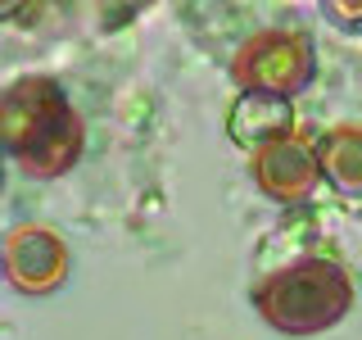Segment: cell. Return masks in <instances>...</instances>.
I'll use <instances>...</instances> for the list:
<instances>
[{"mask_svg": "<svg viewBox=\"0 0 362 340\" xmlns=\"http://www.w3.org/2000/svg\"><path fill=\"white\" fill-rule=\"evenodd\" d=\"M0 128L9 159L32 177L64 173L82 150V118L54 77H18L0 100Z\"/></svg>", "mask_w": 362, "mask_h": 340, "instance_id": "1", "label": "cell"}, {"mask_svg": "<svg viewBox=\"0 0 362 340\" xmlns=\"http://www.w3.org/2000/svg\"><path fill=\"white\" fill-rule=\"evenodd\" d=\"M258 313L286 336H317L335 327L354 304L344 268L331 259H299V264L272 272L263 286L254 290Z\"/></svg>", "mask_w": 362, "mask_h": 340, "instance_id": "2", "label": "cell"}, {"mask_svg": "<svg viewBox=\"0 0 362 340\" xmlns=\"http://www.w3.org/2000/svg\"><path fill=\"white\" fill-rule=\"evenodd\" d=\"M231 73L240 77L245 91H254V96H281L290 100L299 86H308L313 77V41L303 37V32H258V37H249L240 45V55H235Z\"/></svg>", "mask_w": 362, "mask_h": 340, "instance_id": "3", "label": "cell"}, {"mask_svg": "<svg viewBox=\"0 0 362 340\" xmlns=\"http://www.w3.org/2000/svg\"><path fill=\"white\" fill-rule=\"evenodd\" d=\"M5 272H9V281L28 295L54 290L68 272V249L59 245V236H50L45 227H18L5 241Z\"/></svg>", "mask_w": 362, "mask_h": 340, "instance_id": "4", "label": "cell"}, {"mask_svg": "<svg viewBox=\"0 0 362 340\" xmlns=\"http://www.w3.org/2000/svg\"><path fill=\"white\" fill-rule=\"evenodd\" d=\"M254 177H258V186H263L272 200L294 204V200H303L317 186L322 159H317V150H308V141L286 136V141H276V145H267V150L254 154Z\"/></svg>", "mask_w": 362, "mask_h": 340, "instance_id": "5", "label": "cell"}, {"mask_svg": "<svg viewBox=\"0 0 362 340\" xmlns=\"http://www.w3.org/2000/svg\"><path fill=\"white\" fill-rule=\"evenodd\" d=\"M231 136L240 145H249V150H267V145L286 141L290 136V100L281 96H254V91H245L240 100H235L231 109Z\"/></svg>", "mask_w": 362, "mask_h": 340, "instance_id": "6", "label": "cell"}, {"mask_svg": "<svg viewBox=\"0 0 362 340\" xmlns=\"http://www.w3.org/2000/svg\"><path fill=\"white\" fill-rule=\"evenodd\" d=\"M322 177H331L339 191H362V128H335L317 145Z\"/></svg>", "mask_w": 362, "mask_h": 340, "instance_id": "7", "label": "cell"}]
</instances>
